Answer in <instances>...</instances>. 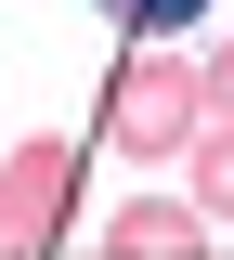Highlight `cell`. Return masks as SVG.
Listing matches in <instances>:
<instances>
[{"instance_id": "1", "label": "cell", "mask_w": 234, "mask_h": 260, "mask_svg": "<svg viewBox=\"0 0 234 260\" xmlns=\"http://www.w3.org/2000/svg\"><path fill=\"white\" fill-rule=\"evenodd\" d=\"M195 117H208V65L169 52V39H143V52L117 65V91H104V143H117V156H182Z\"/></svg>"}, {"instance_id": "2", "label": "cell", "mask_w": 234, "mask_h": 260, "mask_svg": "<svg viewBox=\"0 0 234 260\" xmlns=\"http://www.w3.org/2000/svg\"><path fill=\"white\" fill-rule=\"evenodd\" d=\"M65 195H78V143L65 130H26L13 156H0V260H39L65 234Z\"/></svg>"}, {"instance_id": "3", "label": "cell", "mask_w": 234, "mask_h": 260, "mask_svg": "<svg viewBox=\"0 0 234 260\" xmlns=\"http://www.w3.org/2000/svg\"><path fill=\"white\" fill-rule=\"evenodd\" d=\"M91 247H104V260H208V247H221V221H208L195 195H130V208H104Z\"/></svg>"}, {"instance_id": "4", "label": "cell", "mask_w": 234, "mask_h": 260, "mask_svg": "<svg viewBox=\"0 0 234 260\" xmlns=\"http://www.w3.org/2000/svg\"><path fill=\"white\" fill-rule=\"evenodd\" d=\"M182 156H195V208L234 234V117H221V104L195 117V143H182Z\"/></svg>"}, {"instance_id": "5", "label": "cell", "mask_w": 234, "mask_h": 260, "mask_svg": "<svg viewBox=\"0 0 234 260\" xmlns=\"http://www.w3.org/2000/svg\"><path fill=\"white\" fill-rule=\"evenodd\" d=\"M130 39H182V26H208V0H104Z\"/></svg>"}, {"instance_id": "6", "label": "cell", "mask_w": 234, "mask_h": 260, "mask_svg": "<svg viewBox=\"0 0 234 260\" xmlns=\"http://www.w3.org/2000/svg\"><path fill=\"white\" fill-rule=\"evenodd\" d=\"M208 104H221V117H234V26L208 39Z\"/></svg>"}]
</instances>
